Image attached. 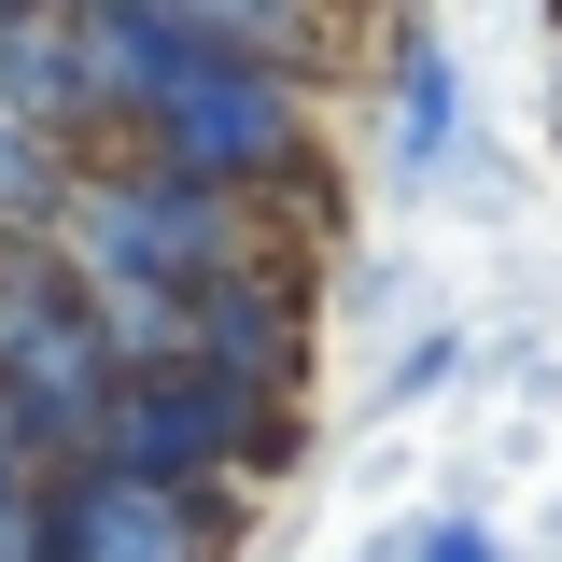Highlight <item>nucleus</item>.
Instances as JSON below:
<instances>
[{
	"label": "nucleus",
	"instance_id": "1",
	"mask_svg": "<svg viewBox=\"0 0 562 562\" xmlns=\"http://www.w3.org/2000/svg\"><path fill=\"white\" fill-rule=\"evenodd\" d=\"M113 338H99V295L43 254H14L0 268V408L14 436H99L113 422Z\"/></svg>",
	"mask_w": 562,
	"mask_h": 562
},
{
	"label": "nucleus",
	"instance_id": "2",
	"mask_svg": "<svg viewBox=\"0 0 562 562\" xmlns=\"http://www.w3.org/2000/svg\"><path fill=\"white\" fill-rule=\"evenodd\" d=\"M99 450H113L127 479H155V492H198L211 464H254V450H268V394L211 380L198 351H183V366H140V380H113Z\"/></svg>",
	"mask_w": 562,
	"mask_h": 562
},
{
	"label": "nucleus",
	"instance_id": "3",
	"mask_svg": "<svg viewBox=\"0 0 562 562\" xmlns=\"http://www.w3.org/2000/svg\"><path fill=\"white\" fill-rule=\"evenodd\" d=\"M281 140H295V99H281V70H211L183 85L169 113H155V183H183V198H225V183H254L281 169Z\"/></svg>",
	"mask_w": 562,
	"mask_h": 562
},
{
	"label": "nucleus",
	"instance_id": "4",
	"mask_svg": "<svg viewBox=\"0 0 562 562\" xmlns=\"http://www.w3.org/2000/svg\"><path fill=\"white\" fill-rule=\"evenodd\" d=\"M85 239H99V295H198L225 281V211L183 183H85Z\"/></svg>",
	"mask_w": 562,
	"mask_h": 562
},
{
	"label": "nucleus",
	"instance_id": "5",
	"mask_svg": "<svg viewBox=\"0 0 562 562\" xmlns=\"http://www.w3.org/2000/svg\"><path fill=\"white\" fill-rule=\"evenodd\" d=\"M198 535H211L198 492H155L127 464H85L43 506V562H198Z\"/></svg>",
	"mask_w": 562,
	"mask_h": 562
},
{
	"label": "nucleus",
	"instance_id": "6",
	"mask_svg": "<svg viewBox=\"0 0 562 562\" xmlns=\"http://www.w3.org/2000/svg\"><path fill=\"white\" fill-rule=\"evenodd\" d=\"M183 351H198L211 380L268 394V380H295V310H281L254 268H225V281H198V310H183Z\"/></svg>",
	"mask_w": 562,
	"mask_h": 562
},
{
	"label": "nucleus",
	"instance_id": "7",
	"mask_svg": "<svg viewBox=\"0 0 562 562\" xmlns=\"http://www.w3.org/2000/svg\"><path fill=\"white\" fill-rule=\"evenodd\" d=\"M70 183H57V155H43V127L29 113H0V225H43Z\"/></svg>",
	"mask_w": 562,
	"mask_h": 562
},
{
	"label": "nucleus",
	"instance_id": "8",
	"mask_svg": "<svg viewBox=\"0 0 562 562\" xmlns=\"http://www.w3.org/2000/svg\"><path fill=\"white\" fill-rule=\"evenodd\" d=\"M436 140H450V70H436V57H408V169L436 155Z\"/></svg>",
	"mask_w": 562,
	"mask_h": 562
},
{
	"label": "nucleus",
	"instance_id": "9",
	"mask_svg": "<svg viewBox=\"0 0 562 562\" xmlns=\"http://www.w3.org/2000/svg\"><path fill=\"white\" fill-rule=\"evenodd\" d=\"M408 562H492V535H479V520H436V535H422Z\"/></svg>",
	"mask_w": 562,
	"mask_h": 562
},
{
	"label": "nucleus",
	"instance_id": "10",
	"mask_svg": "<svg viewBox=\"0 0 562 562\" xmlns=\"http://www.w3.org/2000/svg\"><path fill=\"white\" fill-rule=\"evenodd\" d=\"M14 450H29V436H14V408H0V506H14Z\"/></svg>",
	"mask_w": 562,
	"mask_h": 562
}]
</instances>
